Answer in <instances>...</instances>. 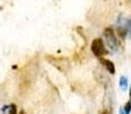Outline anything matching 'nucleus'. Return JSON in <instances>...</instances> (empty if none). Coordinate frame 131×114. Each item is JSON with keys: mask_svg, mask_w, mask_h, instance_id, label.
<instances>
[{"mask_svg": "<svg viewBox=\"0 0 131 114\" xmlns=\"http://www.w3.org/2000/svg\"><path fill=\"white\" fill-rule=\"evenodd\" d=\"M19 114H24V112H21V113H19Z\"/></svg>", "mask_w": 131, "mask_h": 114, "instance_id": "obj_9", "label": "nucleus"}, {"mask_svg": "<svg viewBox=\"0 0 131 114\" xmlns=\"http://www.w3.org/2000/svg\"><path fill=\"white\" fill-rule=\"evenodd\" d=\"M130 96H131V88H130Z\"/></svg>", "mask_w": 131, "mask_h": 114, "instance_id": "obj_8", "label": "nucleus"}, {"mask_svg": "<svg viewBox=\"0 0 131 114\" xmlns=\"http://www.w3.org/2000/svg\"><path fill=\"white\" fill-rule=\"evenodd\" d=\"M91 51L94 53L95 56L97 57H102L103 55L106 54V48H105L104 41L100 38H97L92 41L91 44Z\"/></svg>", "mask_w": 131, "mask_h": 114, "instance_id": "obj_1", "label": "nucleus"}, {"mask_svg": "<svg viewBox=\"0 0 131 114\" xmlns=\"http://www.w3.org/2000/svg\"><path fill=\"white\" fill-rule=\"evenodd\" d=\"M124 112L125 114H129L131 112V102H128L124 106Z\"/></svg>", "mask_w": 131, "mask_h": 114, "instance_id": "obj_5", "label": "nucleus"}, {"mask_svg": "<svg viewBox=\"0 0 131 114\" xmlns=\"http://www.w3.org/2000/svg\"><path fill=\"white\" fill-rule=\"evenodd\" d=\"M120 86H121V88L125 89V87H127V78H125V77H121V79H120Z\"/></svg>", "mask_w": 131, "mask_h": 114, "instance_id": "obj_4", "label": "nucleus"}, {"mask_svg": "<svg viewBox=\"0 0 131 114\" xmlns=\"http://www.w3.org/2000/svg\"><path fill=\"white\" fill-rule=\"evenodd\" d=\"M100 62H102V64L104 65L105 68H106L111 74H114V73H115V67H114V64H113L111 60L104 59V58H100Z\"/></svg>", "mask_w": 131, "mask_h": 114, "instance_id": "obj_3", "label": "nucleus"}, {"mask_svg": "<svg viewBox=\"0 0 131 114\" xmlns=\"http://www.w3.org/2000/svg\"><path fill=\"white\" fill-rule=\"evenodd\" d=\"M103 114H111V113H110V112H104Z\"/></svg>", "mask_w": 131, "mask_h": 114, "instance_id": "obj_7", "label": "nucleus"}, {"mask_svg": "<svg viewBox=\"0 0 131 114\" xmlns=\"http://www.w3.org/2000/svg\"><path fill=\"white\" fill-rule=\"evenodd\" d=\"M105 37H106L107 44L112 49H115L117 46V41H116V37H115L114 32L112 29H106L105 30Z\"/></svg>", "mask_w": 131, "mask_h": 114, "instance_id": "obj_2", "label": "nucleus"}, {"mask_svg": "<svg viewBox=\"0 0 131 114\" xmlns=\"http://www.w3.org/2000/svg\"><path fill=\"white\" fill-rule=\"evenodd\" d=\"M10 110H9V114H17V112H16V106L15 105H10Z\"/></svg>", "mask_w": 131, "mask_h": 114, "instance_id": "obj_6", "label": "nucleus"}]
</instances>
